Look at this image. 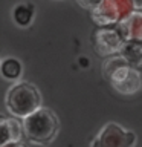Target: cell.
Wrapping results in <instances>:
<instances>
[{"label": "cell", "mask_w": 142, "mask_h": 147, "mask_svg": "<svg viewBox=\"0 0 142 147\" xmlns=\"http://www.w3.org/2000/svg\"><path fill=\"white\" fill-rule=\"evenodd\" d=\"M25 138L32 144L46 146L55 140L60 129L58 118L50 109L41 107L31 117L23 119Z\"/></svg>", "instance_id": "3"}, {"label": "cell", "mask_w": 142, "mask_h": 147, "mask_svg": "<svg viewBox=\"0 0 142 147\" xmlns=\"http://www.w3.org/2000/svg\"><path fill=\"white\" fill-rule=\"evenodd\" d=\"M0 74L5 80L8 81H15L18 83L20 77L23 75V64L18 58L15 57H8L2 60L0 64Z\"/></svg>", "instance_id": "11"}, {"label": "cell", "mask_w": 142, "mask_h": 147, "mask_svg": "<svg viewBox=\"0 0 142 147\" xmlns=\"http://www.w3.org/2000/svg\"><path fill=\"white\" fill-rule=\"evenodd\" d=\"M8 112L21 121L41 109V94L32 83L18 81L8 89L5 96Z\"/></svg>", "instance_id": "2"}, {"label": "cell", "mask_w": 142, "mask_h": 147, "mask_svg": "<svg viewBox=\"0 0 142 147\" xmlns=\"http://www.w3.org/2000/svg\"><path fill=\"white\" fill-rule=\"evenodd\" d=\"M136 133L118 123H107L95 136L92 147H135Z\"/></svg>", "instance_id": "5"}, {"label": "cell", "mask_w": 142, "mask_h": 147, "mask_svg": "<svg viewBox=\"0 0 142 147\" xmlns=\"http://www.w3.org/2000/svg\"><path fill=\"white\" fill-rule=\"evenodd\" d=\"M34 16H35V8L34 5L29 3V2H20L17 3L15 6L12 8V12H11V17L14 23L20 28H27L34 20Z\"/></svg>", "instance_id": "9"}, {"label": "cell", "mask_w": 142, "mask_h": 147, "mask_svg": "<svg viewBox=\"0 0 142 147\" xmlns=\"http://www.w3.org/2000/svg\"><path fill=\"white\" fill-rule=\"evenodd\" d=\"M102 75L118 94L130 96L142 89V75L131 67L121 55H113L104 60Z\"/></svg>", "instance_id": "1"}, {"label": "cell", "mask_w": 142, "mask_h": 147, "mask_svg": "<svg viewBox=\"0 0 142 147\" xmlns=\"http://www.w3.org/2000/svg\"><path fill=\"white\" fill-rule=\"evenodd\" d=\"M124 41H139L142 43V11L135 9L130 16L116 26Z\"/></svg>", "instance_id": "7"}, {"label": "cell", "mask_w": 142, "mask_h": 147, "mask_svg": "<svg viewBox=\"0 0 142 147\" xmlns=\"http://www.w3.org/2000/svg\"><path fill=\"white\" fill-rule=\"evenodd\" d=\"M3 147H27L25 142H14V144H8V146H3Z\"/></svg>", "instance_id": "12"}, {"label": "cell", "mask_w": 142, "mask_h": 147, "mask_svg": "<svg viewBox=\"0 0 142 147\" xmlns=\"http://www.w3.org/2000/svg\"><path fill=\"white\" fill-rule=\"evenodd\" d=\"M25 136L23 130V123H20L17 118H2L0 121V147L14 144V142H21Z\"/></svg>", "instance_id": "8"}, {"label": "cell", "mask_w": 142, "mask_h": 147, "mask_svg": "<svg viewBox=\"0 0 142 147\" xmlns=\"http://www.w3.org/2000/svg\"><path fill=\"white\" fill-rule=\"evenodd\" d=\"M135 9V2L128 0H96L95 8L89 12L98 28H116Z\"/></svg>", "instance_id": "4"}, {"label": "cell", "mask_w": 142, "mask_h": 147, "mask_svg": "<svg viewBox=\"0 0 142 147\" xmlns=\"http://www.w3.org/2000/svg\"><path fill=\"white\" fill-rule=\"evenodd\" d=\"M119 55L131 67L137 69V71L142 67V43L139 41H124Z\"/></svg>", "instance_id": "10"}, {"label": "cell", "mask_w": 142, "mask_h": 147, "mask_svg": "<svg viewBox=\"0 0 142 147\" xmlns=\"http://www.w3.org/2000/svg\"><path fill=\"white\" fill-rule=\"evenodd\" d=\"M92 43L96 54L109 58L121 52L124 38L118 28H98L92 35Z\"/></svg>", "instance_id": "6"}]
</instances>
